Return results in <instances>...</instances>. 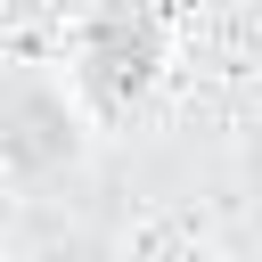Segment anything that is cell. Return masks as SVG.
Segmentation results:
<instances>
[{
    "instance_id": "obj_1",
    "label": "cell",
    "mask_w": 262,
    "mask_h": 262,
    "mask_svg": "<svg viewBox=\"0 0 262 262\" xmlns=\"http://www.w3.org/2000/svg\"><path fill=\"white\" fill-rule=\"evenodd\" d=\"M139 262H213L205 246H180V237H164V246H139Z\"/></svg>"
},
{
    "instance_id": "obj_2",
    "label": "cell",
    "mask_w": 262,
    "mask_h": 262,
    "mask_svg": "<svg viewBox=\"0 0 262 262\" xmlns=\"http://www.w3.org/2000/svg\"><path fill=\"white\" fill-rule=\"evenodd\" d=\"M0 262H8V254H0Z\"/></svg>"
}]
</instances>
